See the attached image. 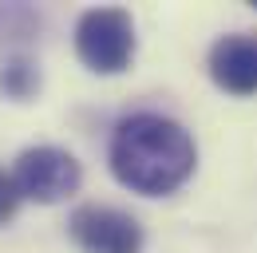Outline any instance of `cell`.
I'll use <instances>...</instances> for the list:
<instances>
[{"mask_svg":"<svg viewBox=\"0 0 257 253\" xmlns=\"http://www.w3.org/2000/svg\"><path fill=\"white\" fill-rule=\"evenodd\" d=\"M194 162L198 151L190 131L166 115H131L115 126L111 170L135 194L159 198L178 190L194 174Z\"/></svg>","mask_w":257,"mask_h":253,"instance_id":"cell-1","label":"cell"},{"mask_svg":"<svg viewBox=\"0 0 257 253\" xmlns=\"http://www.w3.org/2000/svg\"><path fill=\"white\" fill-rule=\"evenodd\" d=\"M75 52L99 75H119L135 56V24L123 8H91L75 24Z\"/></svg>","mask_w":257,"mask_h":253,"instance_id":"cell-2","label":"cell"},{"mask_svg":"<svg viewBox=\"0 0 257 253\" xmlns=\"http://www.w3.org/2000/svg\"><path fill=\"white\" fill-rule=\"evenodd\" d=\"M12 178H16V186H20L24 198L52 206V202H64V198H71L79 190L83 170H79L75 155H67L60 147H28L24 155L16 158Z\"/></svg>","mask_w":257,"mask_h":253,"instance_id":"cell-3","label":"cell"},{"mask_svg":"<svg viewBox=\"0 0 257 253\" xmlns=\"http://www.w3.org/2000/svg\"><path fill=\"white\" fill-rule=\"evenodd\" d=\"M71 237L87 253H139L143 225L115 206H79L67 221Z\"/></svg>","mask_w":257,"mask_h":253,"instance_id":"cell-4","label":"cell"},{"mask_svg":"<svg viewBox=\"0 0 257 253\" xmlns=\"http://www.w3.org/2000/svg\"><path fill=\"white\" fill-rule=\"evenodd\" d=\"M210 75L229 95H253L257 91V36H249V32L222 36L210 48Z\"/></svg>","mask_w":257,"mask_h":253,"instance_id":"cell-5","label":"cell"},{"mask_svg":"<svg viewBox=\"0 0 257 253\" xmlns=\"http://www.w3.org/2000/svg\"><path fill=\"white\" fill-rule=\"evenodd\" d=\"M0 87H4L8 95H16V99H28V95L40 87V75H36L32 63L16 60V63H8V67L0 71Z\"/></svg>","mask_w":257,"mask_h":253,"instance_id":"cell-6","label":"cell"},{"mask_svg":"<svg viewBox=\"0 0 257 253\" xmlns=\"http://www.w3.org/2000/svg\"><path fill=\"white\" fill-rule=\"evenodd\" d=\"M20 198H24V194H20V186H16V178L0 170V225L20 210Z\"/></svg>","mask_w":257,"mask_h":253,"instance_id":"cell-7","label":"cell"}]
</instances>
